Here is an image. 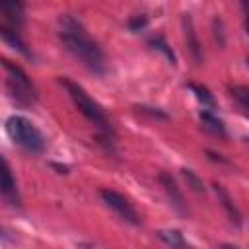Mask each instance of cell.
<instances>
[{"instance_id": "5", "label": "cell", "mask_w": 249, "mask_h": 249, "mask_svg": "<svg viewBox=\"0 0 249 249\" xmlns=\"http://www.w3.org/2000/svg\"><path fill=\"white\" fill-rule=\"evenodd\" d=\"M99 196H101V200L105 202V206H109L121 220L128 222V224H132V226H138V224H140L138 212L134 210V206H132L121 193L111 191V189H101V191H99Z\"/></svg>"}, {"instance_id": "7", "label": "cell", "mask_w": 249, "mask_h": 249, "mask_svg": "<svg viewBox=\"0 0 249 249\" xmlns=\"http://www.w3.org/2000/svg\"><path fill=\"white\" fill-rule=\"evenodd\" d=\"M183 35H185V43H187L191 58L195 60V64H202L204 54H202V47H200L198 35L195 31V23H193L191 14H183Z\"/></svg>"}, {"instance_id": "17", "label": "cell", "mask_w": 249, "mask_h": 249, "mask_svg": "<svg viewBox=\"0 0 249 249\" xmlns=\"http://www.w3.org/2000/svg\"><path fill=\"white\" fill-rule=\"evenodd\" d=\"M150 45H152V49H156V51H160V53H163L165 54V58L171 62V64H175V54H173V51H171V47L163 41V37H152L150 39Z\"/></svg>"}, {"instance_id": "20", "label": "cell", "mask_w": 249, "mask_h": 249, "mask_svg": "<svg viewBox=\"0 0 249 249\" xmlns=\"http://www.w3.org/2000/svg\"><path fill=\"white\" fill-rule=\"evenodd\" d=\"M140 113H146V115H150V117H156V119H167V115L165 113H161V111H154V107H136Z\"/></svg>"}, {"instance_id": "12", "label": "cell", "mask_w": 249, "mask_h": 249, "mask_svg": "<svg viewBox=\"0 0 249 249\" xmlns=\"http://www.w3.org/2000/svg\"><path fill=\"white\" fill-rule=\"evenodd\" d=\"M158 237L171 249H193V245L187 243V239L183 237L181 231L177 230H160L158 231Z\"/></svg>"}, {"instance_id": "6", "label": "cell", "mask_w": 249, "mask_h": 249, "mask_svg": "<svg viewBox=\"0 0 249 249\" xmlns=\"http://www.w3.org/2000/svg\"><path fill=\"white\" fill-rule=\"evenodd\" d=\"M158 181H160V185L163 187V191H165V195H167V198H169L171 206L175 208V212H177V214H181V216H187V214H189L187 200H185V196H183L181 189L177 187L175 179L171 177V173L161 171V173L158 175Z\"/></svg>"}, {"instance_id": "3", "label": "cell", "mask_w": 249, "mask_h": 249, "mask_svg": "<svg viewBox=\"0 0 249 249\" xmlns=\"http://www.w3.org/2000/svg\"><path fill=\"white\" fill-rule=\"evenodd\" d=\"M2 66L6 70V89L12 97V101L19 107H31L37 101V89L31 82V78L25 74V70L12 60L4 58Z\"/></svg>"}, {"instance_id": "13", "label": "cell", "mask_w": 249, "mask_h": 249, "mask_svg": "<svg viewBox=\"0 0 249 249\" xmlns=\"http://www.w3.org/2000/svg\"><path fill=\"white\" fill-rule=\"evenodd\" d=\"M198 119H200L202 126H204L208 132H212V134H216V136H220V138H226V126H224V123H222L214 113H210V111H200Z\"/></svg>"}, {"instance_id": "2", "label": "cell", "mask_w": 249, "mask_h": 249, "mask_svg": "<svg viewBox=\"0 0 249 249\" xmlns=\"http://www.w3.org/2000/svg\"><path fill=\"white\" fill-rule=\"evenodd\" d=\"M60 84L64 86L66 93L70 95V99L74 101L76 109L95 124V128L99 130V142L101 144H107V152H113V126H111V121L109 117L105 115V111L101 109V105L97 101H93L88 91L78 86L76 82H72L70 78H60Z\"/></svg>"}, {"instance_id": "4", "label": "cell", "mask_w": 249, "mask_h": 249, "mask_svg": "<svg viewBox=\"0 0 249 249\" xmlns=\"http://www.w3.org/2000/svg\"><path fill=\"white\" fill-rule=\"evenodd\" d=\"M6 132L18 146L31 154H41L45 150V136L29 119L21 115H12L6 121Z\"/></svg>"}, {"instance_id": "16", "label": "cell", "mask_w": 249, "mask_h": 249, "mask_svg": "<svg viewBox=\"0 0 249 249\" xmlns=\"http://www.w3.org/2000/svg\"><path fill=\"white\" fill-rule=\"evenodd\" d=\"M181 175H183V179L187 181V187H191V191L193 193H196V195H204V183H202V179L193 171V169H187V167H183L181 169Z\"/></svg>"}, {"instance_id": "11", "label": "cell", "mask_w": 249, "mask_h": 249, "mask_svg": "<svg viewBox=\"0 0 249 249\" xmlns=\"http://www.w3.org/2000/svg\"><path fill=\"white\" fill-rule=\"evenodd\" d=\"M0 10H2L4 18L8 19L10 27L19 29L23 25V4H19V2H8V4H0Z\"/></svg>"}, {"instance_id": "21", "label": "cell", "mask_w": 249, "mask_h": 249, "mask_svg": "<svg viewBox=\"0 0 249 249\" xmlns=\"http://www.w3.org/2000/svg\"><path fill=\"white\" fill-rule=\"evenodd\" d=\"M241 6H243V10H245V29H247V35H249V4L243 2Z\"/></svg>"}, {"instance_id": "9", "label": "cell", "mask_w": 249, "mask_h": 249, "mask_svg": "<svg viewBox=\"0 0 249 249\" xmlns=\"http://www.w3.org/2000/svg\"><path fill=\"white\" fill-rule=\"evenodd\" d=\"M214 193H216V196H218L220 206L226 210V214H228L230 222H231V224H235V226H241V212H239V208L233 204V200H231L230 193H228L222 185H218V183H214Z\"/></svg>"}, {"instance_id": "23", "label": "cell", "mask_w": 249, "mask_h": 249, "mask_svg": "<svg viewBox=\"0 0 249 249\" xmlns=\"http://www.w3.org/2000/svg\"><path fill=\"white\" fill-rule=\"evenodd\" d=\"M245 140H247V144H249V138H245Z\"/></svg>"}, {"instance_id": "10", "label": "cell", "mask_w": 249, "mask_h": 249, "mask_svg": "<svg viewBox=\"0 0 249 249\" xmlns=\"http://www.w3.org/2000/svg\"><path fill=\"white\" fill-rule=\"evenodd\" d=\"M0 35H2V39H4L12 49H16V51L21 53L23 56L31 58V51L27 49V45H25V41L21 39V35H19L18 29H14V27H10V25H2V27H0Z\"/></svg>"}, {"instance_id": "18", "label": "cell", "mask_w": 249, "mask_h": 249, "mask_svg": "<svg viewBox=\"0 0 249 249\" xmlns=\"http://www.w3.org/2000/svg\"><path fill=\"white\" fill-rule=\"evenodd\" d=\"M146 23H148V18L146 16H134V18L128 19V29L130 31H140V29L146 27Z\"/></svg>"}, {"instance_id": "8", "label": "cell", "mask_w": 249, "mask_h": 249, "mask_svg": "<svg viewBox=\"0 0 249 249\" xmlns=\"http://www.w3.org/2000/svg\"><path fill=\"white\" fill-rule=\"evenodd\" d=\"M0 193H2V198H4L10 206L19 208L21 200H19L18 185H16V179H14V175H12V169H10L6 158H2V183H0Z\"/></svg>"}, {"instance_id": "14", "label": "cell", "mask_w": 249, "mask_h": 249, "mask_svg": "<svg viewBox=\"0 0 249 249\" xmlns=\"http://www.w3.org/2000/svg\"><path fill=\"white\" fill-rule=\"evenodd\" d=\"M230 93L235 99V103L239 105V109L243 111V115L249 117V88H245V86H231Z\"/></svg>"}, {"instance_id": "1", "label": "cell", "mask_w": 249, "mask_h": 249, "mask_svg": "<svg viewBox=\"0 0 249 249\" xmlns=\"http://www.w3.org/2000/svg\"><path fill=\"white\" fill-rule=\"evenodd\" d=\"M58 37L66 51L78 58L89 72L103 74L105 72V53L97 45V41L91 39V35L86 31V27L70 14L60 16L58 19Z\"/></svg>"}, {"instance_id": "19", "label": "cell", "mask_w": 249, "mask_h": 249, "mask_svg": "<svg viewBox=\"0 0 249 249\" xmlns=\"http://www.w3.org/2000/svg\"><path fill=\"white\" fill-rule=\"evenodd\" d=\"M214 39L218 41V45L220 47H224V43H226V37H224V25H222V19L220 18H214Z\"/></svg>"}, {"instance_id": "15", "label": "cell", "mask_w": 249, "mask_h": 249, "mask_svg": "<svg viewBox=\"0 0 249 249\" xmlns=\"http://www.w3.org/2000/svg\"><path fill=\"white\" fill-rule=\"evenodd\" d=\"M189 89L195 93V97H196L202 105H206V107H210V109H214V107H216V99H214V95L208 91V88H204V86H200V84L191 82V84H189Z\"/></svg>"}, {"instance_id": "22", "label": "cell", "mask_w": 249, "mask_h": 249, "mask_svg": "<svg viewBox=\"0 0 249 249\" xmlns=\"http://www.w3.org/2000/svg\"><path fill=\"white\" fill-rule=\"evenodd\" d=\"M220 249H237V247H233V245H222Z\"/></svg>"}]
</instances>
